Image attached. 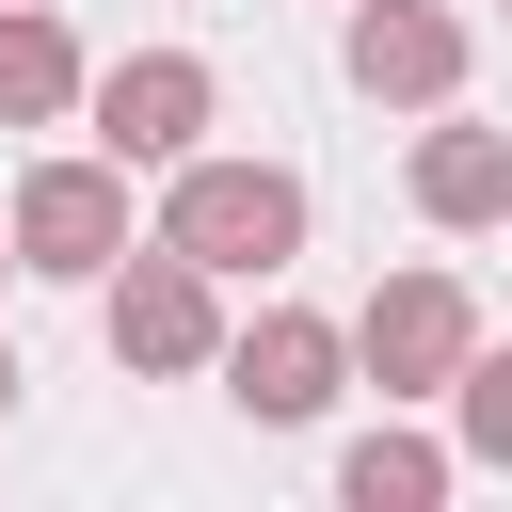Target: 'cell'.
I'll return each instance as SVG.
<instances>
[{"label": "cell", "mask_w": 512, "mask_h": 512, "mask_svg": "<svg viewBox=\"0 0 512 512\" xmlns=\"http://www.w3.org/2000/svg\"><path fill=\"white\" fill-rule=\"evenodd\" d=\"M160 240L208 272H288L304 256V176L288 160H176L160 176Z\"/></svg>", "instance_id": "6da1fadb"}, {"label": "cell", "mask_w": 512, "mask_h": 512, "mask_svg": "<svg viewBox=\"0 0 512 512\" xmlns=\"http://www.w3.org/2000/svg\"><path fill=\"white\" fill-rule=\"evenodd\" d=\"M96 320H112V368H144V384L224 368V272L176 256V240H128V272L96 288Z\"/></svg>", "instance_id": "7a4b0ae2"}, {"label": "cell", "mask_w": 512, "mask_h": 512, "mask_svg": "<svg viewBox=\"0 0 512 512\" xmlns=\"http://www.w3.org/2000/svg\"><path fill=\"white\" fill-rule=\"evenodd\" d=\"M16 256L64 272V288H112V272H128V160H112V144H96V160H32V176H16Z\"/></svg>", "instance_id": "3957f363"}, {"label": "cell", "mask_w": 512, "mask_h": 512, "mask_svg": "<svg viewBox=\"0 0 512 512\" xmlns=\"http://www.w3.org/2000/svg\"><path fill=\"white\" fill-rule=\"evenodd\" d=\"M464 352H480L464 272H384V288H368V320H352V368H368L384 400H448V384H464Z\"/></svg>", "instance_id": "277c9868"}, {"label": "cell", "mask_w": 512, "mask_h": 512, "mask_svg": "<svg viewBox=\"0 0 512 512\" xmlns=\"http://www.w3.org/2000/svg\"><path fill=\"white\" fill-rule=\"evenodd\" d=\"M336 384H352V336H336V320H304V304H256V320L224 336V400H240L256 432H304Z\"/></svg>", "instance_id": "5b68a950"}, {"label": "cell", "mask_w": 512, "mask_h": 512, "mask_svg": "<svg viewBox=\"0 0 512 512\" xmlns=\"http://www.w3.org/2000/svg\"><path fill=\"white\" fill-rule=\"evenodd\" d=\"M208 112H224V80H208V64H192V48H128V64H112V80H96V144H112V160H128V176H176V160H192V128H208Z\"/></svg>", "instance_id": "8992f818"}, {"label": "cell", "mask_w": 512, "mask_h": 512, "mask_svg": "<svg viewBox=\"0 0 512 512\" xmlns=\"http://www.w3.org/2000/svg\"><path fill=\"white\" fill-rule=\"evenodd\" d=\"M352 80L400 96V112H448V96H464V16H432V0H352Z\"/></svg>", "instance_id": "52a82bcc"}, {"label": "cell", "mask_w": 512, "mask_h": 512, "mask_svg": "<svg viewBox=\"0 0 512 512\" xmlns=\"http://www.w3.org/2000/svg\"><path fill=\"white\" fill-rule=\"evenodd\" d=\"M64 112H96L64 16H48V0H0V128H64Z\"/></svg>", "instance_id": "ba28073f"}, {"label": "cell", "mask_w": 512, "mask_h": 512, "mask_svg": "<svg viewBox=\"0 0 512 512\" xmlns=\"http://www.w3.org/2000/svg\"><path fill=\"white\" fill-rule=\"evenodd\" d=\"M416 208L432 224H512V128H416Z\"/></svg>", "instance_id": "9c48e42d"}, {"label": "cell", "mask_w": 512, "mask_h": 512, "mask_svg": "<svg viewBox=\"0 0 512 512\" xmlns=\"http://www.w3.org/2000/svg\"><path fill=\"white\" fill-rule=\"evenodd\" d=\"M336 496H352V512H432V496H448V448L384 416V432H352V448H336Z\"/></svg>", "instance_id": "30bf717a"}, {"label": "cell", "mask_w": 512, "mask_h": 512, "mask_svg": "<svg viewBox=\"0 0 512 512\" xmlns=\"http://www.w3.org/2000/svg\"><path fill=\"white\" fill-rule=\"evenodd\" d=\"M464 464H512V352H464Z\"/></svg>", "instance_id": "8fae6325"}, {"label": "cell", "mask_w": 512, "mask_h": 512, "mask_svg": "<svg viewBox=\"0 0 512 512\" xmlns=\"http://www.w3.org/2000/svg\"><path fill=\"white\" fill-rule=\"evenodd\" d=\"M0 272H32V256H16V224H0Z\"/></svg>", "instance_id": "7c38bea8"}, {"label": "cell", "mask_w": 512, "mask_h": 512, "mask_svg": "<svg viewBox=\"0 0 512 512\" xmlns=\"http://www.w3.org/2000/svg\"><path fill=\"white\" fill-rule=\"evenodd\" d=\"M0 416H16V352H0Z\"/></svg>", "instance_id": "4fadbf2b"}]
</instances>
